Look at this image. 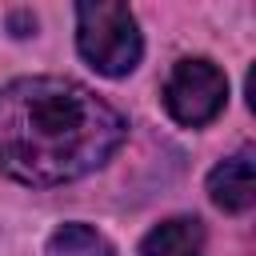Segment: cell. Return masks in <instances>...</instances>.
Segmentation results:
<instances>
[{"label":"cell","instance_id":"2","mask_svg":"<svg viewBox=\"0 0 256 256\" xmlns=\"http://www.w3.org/2000/svg\"><path fill=\"white\" fill-rule=\"evenodd\" d=\"M76 48L100 76H128L144 56V40L132 8L116 0L76 4Z\"/></svg>","mask_w":256,"mask_h":256},{"label":"cell","instance_id":"4","mask_svg":"<svg viewBox=\"0 0 256 256\" xmlns=\"http://www.w3.org/2000/svg\"><path fill=\"white\" fill-rule=\"evenodd\" d=\"M208 196L224 212H248L256 204V168H252V148H240L236 156L220 160L208 172Z\"/></svg>","mask_w":256,"mask_h":256},{"label":"cell","instance_id":"3","mask_svg":"<svg viewBox=\"0 0 256 256\" xmlns=\"http://www.w3.org/2000/svg\"><path fill=\"white\" fill-rule=\"evenodd\" d=\"M228 100V76L204 60V56H188L168 72L164 84V108L176 124L184 128H204L224 112Z\"/></svg>","mask_w":256,"mask_h":256},{"label":"cell","instance_id":"6","mask_svg":"<svg viewBox=\"0 0 256 256\" xmlns=\"http://www.w3.org/2000/svg\"><path fill=\"white\" fill-rule=\"evenodd\" d=\"M48 256H116V248L88 224H60L48 236Z\"/></svg>","mask_w":256,"mask_h":256},{"label":"cell","instance_id":"1","mask_svg":"<svg viewBox=\"0 0 256 256\" xmlns=\"http://www.w3.org/2000/svg\"><path fill=\"white\" fill-rule=\"evenodd\" d=\"M124 116L68 76H24L0 88V172L32 184H72L124 144Z\"/></svg>","mask_w":256,"mask_h":256},{"label":"cell","instance_id":"5","mask_svg":"<svg viewBox=\"0 0 256 256\" xmlns=\"http://www.w3.org/2000/svg\"><path fill=\"white\" fill-rule=\"evenodd\" d=\"M140 256H204V224L196 216H172L140 240Z\"/></svg>","mask_w":256,"mask_h":256}]
</instances>
